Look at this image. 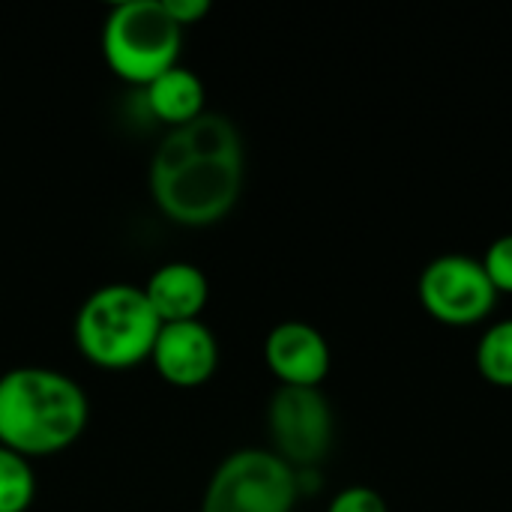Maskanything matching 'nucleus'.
<instances>
[{
	"label": "nucleus",
	"instance_id": "nucleus-1",
	"mask_svg": "<svg viewBox=\"0 0 512 512\" xmlns=\"http://www.w3.org/2000/svg\"><path fill=\"white\" fill-rule=\"evenodd\" d=\"M243 138L225 114L168 129L150 162V192L165 219L186 228L222 222L243 192Z\"/></svg>",
	"mask_w": 512,
	"mask_h": 512
},
{
	"label": "nucleus",
	"instance_id": "nucleus-2",
	"mask_svg": "<svg viewBox=\"0 0 512 512\" xmlns=\"http://www.w3.org/2000/svg\"><path fill=\"white\" fill-rule=\"evenodd\" d=\"M87 417L84 390L63 372L21 366L0 378V447L27 462L72 447Z\"/></svg>",
	"mask_w": 512,
	"mask_h": 512
},
{
	"label": "nucleus",
	"instance_id": "nucleus-3",
	"mask_svg": "<svg viewBox=\"0 0 512 512\" xmlns=\"http://www.w3.org/2000/svg\"><path fill=\"white\" fill-rule=\"evenodd\" d=\"M159 330L162 321L147 303L144 288L126 282L96 288L75 315V345L81 357L108 372L150 360Z\"/></svg>",
	"mask_w": 512,
	"mask_h": 512
},
{
	"label": "nucleus",
	"instance_id": "nucleus-4",
	"mask_svg": "<svg viewBox=\"0 0 512 512\" xmlns=\"http://www.w3.org/2000/svg\"><path fill=\"white\" fill-rule=\"evenodd\" d=\"M183 27L165 12L162 0L117 3L102 27V54L108 69L129 84L147 87L177 66Z\"/></svg>",
	"mask_w": 512,
	"mask_h": 512
},
{
	"label": "nucleus",
	"instance_id": "nucleus-5",
	"mask_svg": "<svg viewBox=\"0 0 512 512\" xmlns=\"http://www.w3.org/2000/svg\"><path fill=\"white\" fill-rule=\"evenodd\" d=\"M297 498V471L273 450L246 447L213 471L201 512H291Z\"/></svg>",
	"mask_w": 512,
	"mask_h": 512
},
{
	"label": "nucleus",
	"instance_id": "nucleus-6",
	"mask_svg": "<svg viewBox=\"0 0 512 512\" xmlns=\"http://www.w3.org/2000/svg\"><path fill=\"white\" fill-rule=\"evenodd\" d=\"M273 453L294 471H318L333 447V408L318 387H279L267 408Z\"/></svg>",
	"mask_w": 512,
	"mask_h": 512
},
{
	"label": "nucleus",
	"instance_id": "nucleus-7",
	"mask_svg": "<svg viewBox=\"0 0 512 512\" xmlns=\"http://www.w3.org/2000/svg\"><path fill=\"white\" fill-rule=\"evenodd\" d=\"M417 294L423 309L447 327H471L486 321L501 297L486 276L483 261L456 252L438 255L423 267Z\"/></svg>",
	"mask_w": 512,
	"mask_h": 512
},
{
	"label": "nucleus",
	"instance_id": "nucleus-8",
	"mask_svg": "<svg viewBox=\"0 0 512 512\" xmlns=\"http://www.w3.org/2000/svg\"><path fill=\"white\" fill-rule=\"evenodd\" d=\"M150 360L159 378L171 387L192 390L207 384L219 369V342L201 321L162 324Z\"/></svg>",
	"mask_w": 512,
	"mask_h": 512
},
{
	"label": "nucleus",
	"instance_id": "nucleus-9",
	"mask_svg": "<svg viewBox=\"0 0 512 512\" xmlns=\"http://www.w3.org/2000/svg\"><path fill=\"white\" fill-rule=\"evenodd\" d=\"M264 363L282 387H321L330 375V345L312 324L285 321L270 330Z\"/></svg>",
	"mask_w": 512,
	"mask_h": 512
},
{
	"label": "nucleus",
	"instance_id": "nucleus-10",
	"mask_svg": "<svg viewBox=\"0 0 512 512\" xmlns=\"http://www.w3.org/2000/svg\"><path fill=\"white\" fill-rule=\"evenodd\" d=\"M144 297L162 324L198 321V315L207 306L210 285H207V276L195 264L171 261L153 270V276L144 285Z\"/></svg>",
	"mask_w": 512,
	"mask_h": 512
},
{
	"label": "nucleus",
	"instance_id": "nucleus-11",
	"mask_svg": "<svg viewBox=\"0 0 512 512\" xmlns=\"http://www.w3.org/2000/svg\"><path fill=\"white\" fill-rule=\"evenodd\" d=\"M144 90H147L144 99H147L150 114L156 120H162L168 129L186 126L204 114V84L192 69H186L180 63L171 66L168 72H162Z\"/></svg>",
	"mask_w": 512,
	"mask_h": 512
},
{
	"label": "nucleus",
	"instance_id": "nucleus-12",
	"mask_svg": "<svg viewBox=\"0 0 512 512\" xmlns=\"http://www.w3.org/2000/svg\"><path fill=\"white\" fill-rule=\"evenodd\" d=\"M480 375L501 390H512V318L492 324L477 342Z\"/></svg>",
	"mask_w": 512,
	"mask_h": 512
},
{
	"label": "nucleus",
	"instance_id": "nucleus-13",
	"mask_svg": "<svg viewBox=\"0 0 512 512\" xmlns=\"http://www.w3.org/2000/svg\"><path fill=\"white\" fill-rule=\"evenodd\" d=\"M36 498V477L24 456L0 447V512H27Z\"/></svg>",
	"mask_w": 512,
	"mask_h": 512
},
{
	"label": "nucleus",
	"instance_id": "nucleus-14",
	"mask_svg": "<svg viewBox=\"0 0 512 512\" xmlns=\"http://www.w3.org/2000/svg\"><path fill=\"white\" fill-rule=\"evenodd\" d=\"M498 294H512V234L498 237L480 258Z\"/></svg>",
	"mask_w": 512,
	"mask_h": 512
},
{
	"label": "nucleus",
	"instance_id": "nucleus-15",
	"mask_svg": "<svg viewBox=\"0 0 512 512\" xmlns=\"http://www.w3.org/2000/svg\"><path fill=\"white\" fill-rule=\"evenodd\" d=\"M327 512H387V501L369 486H348L330 501Z\"/></svg>",
	"mask_w": 512,
	"mask_h": 512
},
{
	"label": "nucleus",
	"instance_id": "nucleus-16",
	"mask_svg": "<svg viewBox=\"0 0 512 512\" xmlns=\"http://www.w3.org/2000/svg\"><path fill=\"white\" fill-rule=\"evenodd\" d=\"M165 12L177 21V27H189V24H198L207 12H210V3L207 0H162Z\"/></svg>",
	"mask_w": 512,
	"mask_h": 512
}]
</instances>
